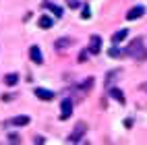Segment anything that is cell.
Instances as JSON below:
<instances>
[{"label":"cell","instance_id":"11","mask_svg":"<svg viewBox=\"0 0 147 145\" xmlns=\"http://www.w3.org/2000/svg\"><path fill=\"white\" fill-rule=\"evenodd\" d=\"M108 54H110L112 58H122L124 54H129V50H122V48H110Z\"/></svg>","mask_w":147,"mask_h":145},{"label":"cell","instance_id":"3","mask_svg":"<svg viewBox=\"0 0 147 145\" xmlns=\"http://www.w3.org/2000/svg\"><path fill=\"white\" fill-rule=\"evenodd\" d=\"M85 131H87V124H85L83 120H81V122H77V124H75V133L71 135V137H68V141H73V143H75V141H79L83 135H85Z\"/></svg>","mask_w":147,"mask_h":145},{"label":"cell","instance_id":"13","mask_svg":"<svg viewBox=\"0 0 147 145\" xmlns=\"http://www.w3.org/2000/svg\"><path fill=\"white\" fill-rule=\"evenodd\" d=\"M110 95H112V98H114L116 102H120V104H124V93H122L120 89H112V91H110Z\"/></svg>","mask_w":147,"mask_h":145},{"label":"cell","instance_id":"14","mask_svg":"<svg viewBox=\"0 0 147 145\" xmlns=\"http://www.w3.org/2000/svg\"><path fill=\"white\" fill-rule=\"evenodd\" d=\"M46 6L54 13V17H62V8H60V6H56V4H52V2H46Z\"/></svg>","mask_w":147,"mask_h":145},{"label":"cell","instance_id":"18","mask_svg":"<svg viewBox=\"0 0 147 145\" xmlns=\"http://www.w3.org/2000/svg\"><path fill=\"white\" fill-rule=\"evenodd\" d=\"M68 6H71V8H77V6H79V2H77V0H68Z\"/></svg>","mask_w":147,"mask_h":145},{"label":"cell","instance_id":"15","mask_svg":"<svg viewBox=\"0 0 147 145\" xmlns=\"http://www.w3.org/2000/svg\"><path fill=\"white\" fill-rule=\"evenodd\" d=\"M40 27H42V29H48V27H52V19L48 17V15H46V17H42V19H40Z\"/></svg>","mask_w":147,"mask_h":145},{"label":"cell","instance_id":"8","mask_svg":"<svg viewBox=\"0 0 147 145\" xmlns=\"http://www.w3.org/2000/svg\"><path fill=\"white\" fill-rule=\"evenodd\" d=\"M8 124H15V127H25V124H29V116H15V118H11V122Z\"/></svg>","mask_w":147,"mask_h":145},{"label":"cell","instance_id":"7","mask_svg":"<svg viewBox=\"0 0 147 145\" xmlns=\"http://www.w3.org/2000/svg\"><path fill=\"white\" fill-rule=\"evenodd\" d=\"M145 15V8L143 6H135V8H131L129 13H126V19H129V21H135V19H141Z\"/></svg>","mask_w":147,"mask_h":145},{"label":"cell","instance_id":"9","mask_svg":"<svg viewBox=\"0 0 147 145\" xmlns=\"http://www.w3.org/2000/svg\"><path fill=\"white\" fill-rule=\"evenodd\" d=\"M2 81H4V85H8V87H15V85H17V81H19V75H15V73L4 75V77H2Z\"/></svg>","mask_w":147,"mask_h":145},{"label":"cell","instance_id":"1","mask_svg":"<svg viewBox=\"0 0 147 145\" xmlns=\"http://www.w3.org/2000/svg\"><path fill=\"white\" fill-rule=\"evenodd\" d=\"M126 50H129V56H133L137 62H143L145 58H147V48H145V44H143L141 37L133 40V42H131V46L126 48Z\"/></svg>","mask_w":147,"mask_h":145},{"label":"cell","instance_id":"10","mask_svg":"<svg viewBox=\"0 0 147 145\" xmlns=\"http://www.w3.org/2000/svg\"><path fill=\"white\" fill-rule=\"evenodd\" d=\"M126 35H129V29H120V31H116V33L112 35V42H114V44H118V42L126 40Z\"/></svg>","mask_w":147,"mask_h":145},{"label":"cell","instance_id":"2","mask_svg":"<svg viewBox=\"0 0 147 145\" xmlns=\"http://www.w3.org/2000/svg\"><path fill=\"white\" fill-rule=\"evenodd\" d=\"M71 114H73V102L66 98L60 104V120H68V118H71Z\"/></svg>","mask_w":147,"mask_h":145},{"label":"cell","instance_id":"5","mask_svg":"<svg viewBox=\"0 0 147 145\" xmlns=\"http://www.w3.org/2000/svg\"><path fill=\"white\" fill-rule=\"evenodd\" d=\"M89 52L91 54H100L102 52V37L100 35H91V40H89Z\"/></svg>","mask_w":147,"mask_h":145},{"label":"cell","instance_id":"12","mask_svg":"<svg viewBox=\"0 0 147 145\" xmlns=\"http://www.w3.org/2000/svg\"><path fill=\"white\" fill-rule=\"evenodd\" d=\"M71 44H73L71 37H62V40H58V42L54 44V48H58V50H64V48H68Z\"/></svg>","mask_w":147,"mask_h":145},{"label":"cell","instance_id":"6","mask_svg":"<svg viewBox=\"0 0 147 145\" xmlns=\"http://www.w3.org/2000/svg\"><path fill=\"white\" fill-rule=\"evenodd\" d=\"M29 56H31V60L35 62V64H42L44 62V56H42V50L37 46H31L29 48Z\"/></svg>","mask_w":147,"mask_h":145},{"label":"cell","instance_id":"17","mask_svg":"<svg viewBox=\"0 0 147 145\" xmlns=\"http://www.w3.org/2000/svg\"><path fill=\"white\" fill-rule=\"evenodd\" d=\"M81 17H83V19H89V17H91V11H89V6H85V8H83V15H81Z\"/></svg>","mask_w":147,"mask_h":145},{"label":"cell","instance_id":"4","mask_svg":"<svg viewBox=\"0 0 147 145\" xmlns=\"http://www.w3.org/2000/svg\"><path fill=\"white\" fill-rule=\"evenodd\" d=\"M33 93L37 95L40 100H44V102H52L56 95H54V91H50V89H44V87H35L33 89Z\"/></svg>","mask_w":147,"mask_h":145},{"label":"cell","instance_id":"16","mask_svg":"<svg viewBox=\"0 0 147 145\" xmlns=\"http://www.w3.org/2000/svg\"><path fill=\"white\" fill-rule=\"evenodd\" d=\"M93 87V77H89V79H85V83L81 85V89H91Z\"/></svg>","mask_w":147,"mask_h":145}]
</instances>
